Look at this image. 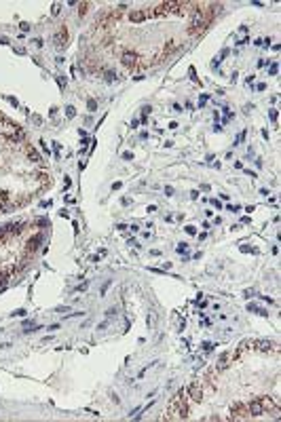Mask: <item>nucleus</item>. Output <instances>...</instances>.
<instances>
[{
	"mask_svg": "<svg viewBox=\"0 0 281 422\" xmlns=\"http://www.w3.org/2000/svg\"><path fill=\"white\" fill-rule=\"evenodd\" d=\"M53 184L26 133L0 114V214H11Z\"/></svg>",
	"mask_w": 281,
	"mask_h": 422,
	"instance_id": "obj_1",
	"label": "nucleus"
},
{
	"mask_svg": "<svg viewBox=\"0 0 281 422\" xmlns=\"http://www.w3.org/2000/svg\"><path fill=\"white\" fill-rule=\"evenodd\" d=\"M34 228L28 222L0 226V283L17 275L42 243V232Z\"/></svg>",
	"mask_w": 281,
	"mask_h": 422,
	"instance_id": "obj_2",
	"label": "nucleus"
},
{
	"mask_svg": "<svg viewBox=\"0 0 281 422\" xmlns=\"http://www.w3.org/2000/svg\"><path fill=\"white\" fill-rule=\"evenodd\" d=\"M191 416V401L186 397V389H180L175 393V397L171 399V403L167 405V414L163 418H169V420H184Z\"/></svg>",
	"mask_w": 281,
	"mask_h": 422,
	"instance_id": "obj_3",
	"label": "nucleus"
},
{
	"mask_svg": "<svg viewBox=\"0 0 281 422\" xmlns=\"http://www.w3.org/2000/svg\"><path fill=\"white\" fill-rule=\"evenodd\" d=\"M66 38H68V30L62 28L60 32L55 34V44H57V46H64V44H66Z\"/></svg>",
	"mask_w": 281,
	"mask_h": 422,
	"instance_id": "obj_4",
	"label": "nucleus"
},
{
	"mask_svg": "<svg viewBox=\"0 0 281 422\" xmlns=\"http://www.w3.org/2000/svg\"><path fill=\"white\" fill-rule=\"evenodd\" d=\"M277 72H279V64H273V66H271V74L275 76Z\"/></svg>",
	"mask_w": 281,
	"mask_h": 422,
	"instance_id": "obj_5",
	"label": "nucleus"
},
{
	"mask_svg": "<svg viewBox=\"0 0 281 422\" xmlns=\"http://www.w3.org/2000/svg\"><path fill=\"white\" fill-rule=\"evenodd\" d=\"M243 137H245V131H243V133H239V135H237V139H235V146H237V144H241V142H243Z\"/></svg>",
	"mask_w": 281,
	"mask_h": 422,
	"instance_id": "obj_6",
	"label": "nucleus"
},
{
	"mask_svg": "<svg viewBox=\"0 0 281 422\" xmlns=\"http://www.w3.org/2000/svg\"><path fill=\"white\" fill-rule=\"evenodd\" d=\"M66 114H68V119H72V116H74L76 112H74V108H68V110H66Z\"/></svg>",
	"mask_w": 281,
	"mask_h": 422,
	"instance_id": "obj_7",
	"label": "nucleus"
},
{
	"mask_svg": "<svg viewBox=\"0 0 281 422\" xmlns=\"http://www.w3.org/2000/svg\"><path fill=\"white\" fill-rule=\"evenodd\" d=\"M89 110H91V112L96 110V101H93V99H89Z\"/></svg>",
	"mask_w": 281,
	"mask_h": 422,
	"instance_id": "obj_8",
	"label": "nucleus"
}]
</instances>
